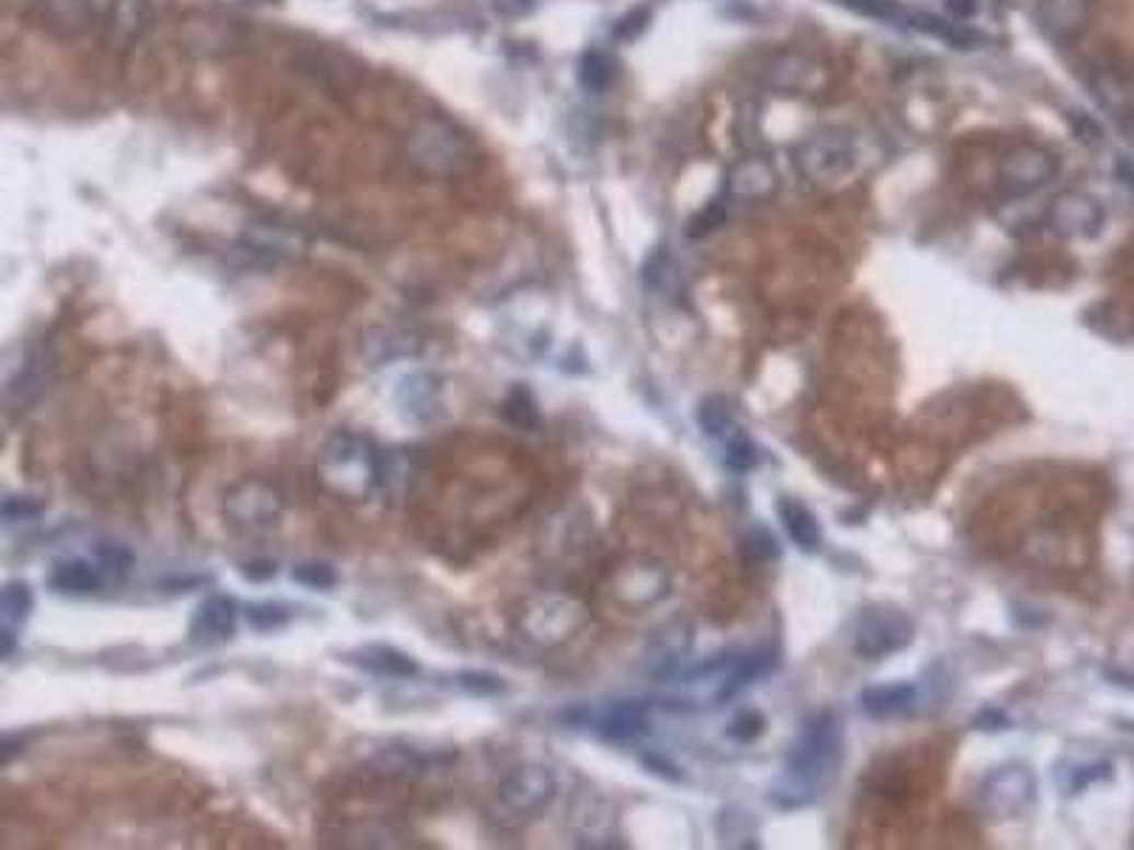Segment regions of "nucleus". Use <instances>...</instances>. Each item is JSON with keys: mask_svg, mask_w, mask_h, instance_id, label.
I'll return each instance as SVG.
<instances>
[{"mask_svg": "<svg viewBox=\"0 0 1134 850\" xmlns=\"http://www.w3.org/2000/svg\"><path fill=\"white\" fill-rule=\"evenodd\" d=\"M843 760V726L834 712H820L802 723L786 757V775L768 794L783 811L809 808Z\"/></svg>", "mask_w": 1134, "mask_h": 850, "instance_id": "f257e3e1", "label": "nucleus"}, {"mask_svg": "<svg viewBox=\"0 0 1134 850\" xmlns=\"http://www.w3.org/2000/svg\"><path fill=\"white\" fill-rule=\"evenodd\" d=\"M319 474L329 491L340 493V497L360 499L372 493L378 482H381V454L363 436L338 431L321 451Z\"/></svg>", "mask_w": 1134, "mask_h": 850, "instance_id": "f03ea898", "label": "nucleus"}, {"mask_svg": "<svg viewBox=\"0 0 1134 850\" xmlns=\"http://www.w3.org/2000/svg\"><path fill=\"white\" fill-rule=\"evenodd\" d=\"M795 165L814 185H840L857 173L859 148L850 133L825 128L795 148Z\"/></svg>", "mask_w": 1134, "mask_h": 850, "instance_id": "7ed1b4c3", "label": "nucleus"}, {"mask_svg": "<svg viewBox=\"0 0 1134 850\" xmlns=\"http://www.w3.org/2000/svg\"><path fill=\"white\" fill-rule=\"evenodd\" d=\"M408 160L429 176H451L471 160V142L456 125L426 119L408 137Z\"/></svg>", "mask_w": 1134, "mask_h": 850, "instance_id": "20e7f679", "label": "nucleus"}, {"mask_svg": "<svg viewBox=\"0 0 1134 850\" xmlns=\"http://www.w3.org/2000/svg\"><path fill=\"white\" fill-rule=\"evenodd\" d=\"M913 641V624L911 618L896 607H868L859 616L857 629H854V652L868 661H879L893 652L905 650Z\"/></svg>", "mask_w": 1134, "mask_h": 850, "instance_id": "39448f33", "label": "nucleus"}, {"mask_svg": "<svg viewBox=\"0 0 1134 850\" xmlns=\"http://www.w3.org/2000/svg\"><path fill=\"white\" fill-rule=\"evenodd\" d=\"M1035 800V777L1027 766L993 768L979 785V805L993 819L1021 816Z\"/></svg>", "mask_w": 1134, "mask_h": 850, "instance_id": "423d86ee", "label": "nucleus"}, {"mask_svg": "<svg viewBox=\"0 0 1134 850\" xmlns=\"http://www.w3.org/2000/svg\"><path fill=\"white\" fill-rule=\"evenodd\" d=\"M554 771L545 766H533V762L513 768L497 789L499 808L506 811L508 816H517V819H531V816L542 814L554 802Z\"/></svg>", "mask_w": 1134, "mask_h": 850, "instance_id": "0eeeda50", "label": "nucleus"}, {"mask_svg": "<svg viewBox=\"0 0 1134 850\" xmlns=\"http://www.w3.org/2000/svg\"><path fill=\"white\" fill-rule=\"evenodd\" d=\"M1055 173H1058L1055 153L1041 145H1032V142L1010 148L998 165V179L1010 196L1035 194L1055 179Z\"/></svg>", "mask_w": 1134, "mask_h": 850, "instance_id": "6e6552de", "label": "nucleus"}, {"mask_svg": "<svg viewBox=\"0 0 1134 850\" xmlns=\"http://www.w3.org/2000/svg\"><path fill=\"white\" fill-rule=\"evenodd\" d=\"M1107 222V210L1095 196L1080 194V190H1066L1055 196L1046 210V224L1055 235L1069 238V242H1086L1103 230Z\"/></svg>", "mask_w": 1134, "mask_h": 850, "instance_id": "1a4fd4ad", "label": "nucleus"}, {"mask_svg": "<svg viewBox=\"0 0 1134 850\" xmlns=\"http://www.w3.org/2000/svg\"><path fill=\"white\" fill-rule=\"evenodd\" d=\"M763 83L780 94H817L829 83L825 66L802 51H780L763 62Z\"/></svg>", "mask_w": 1134, "mask_h": 850, "instance_id": "9d476101", "label": "nucleus"}, {"mask_svg": "<svg viewBox=\"0 0 1134 850\" xmlns=\"http://www.w3.org/2000/svg\"><path fill=\"white\" fill-rule=\"evenodd\" d=\"M780 190V173L763 153H749L727 171V196L743 205H761Z\"/></svg>", "mask_w": 1134, "mask_h": 850, "instance_id": "9b49d317", "label": "nucleus"}, {"mask_svg": "<svg viewBox=\"0 0 1134 850\" xmlns=\"http://www.w3.org/2000/svg\"><path fill=\"white\" fill-rule=\"evenodd\" d=\"M565 720H570L574 726H593L610 743H633L641 734H647V726H650L647 706L636 703V700L613 703L608 712L595 714V718L588 709H570V712H565Z\"/></svg>", "mask_w": 1134, "mask_h": 850, "instance_id": "f8f14e48", "label": "nucleus"}, {"mask_svg": "<svg viewBox=\"0 0 1134 850\" xmlns=\"http://www.w3.org/2000/svg\"><path fill=\"white\" fill-rule=\"evenodd\" d=\"M26 12L57 37L89 35L100 23L91 0H26Z\"/></svg>", "mask_w": 1134, "mask_h": 850, "instance_id": "ddd939ff", "label": "nucleus"}, {"mask_svg": "<svg viewBox=\"0 0 1134 850\" xmlns=\"http://www.w3.org/2000/svg\"><path fill=\"white\" fill-rule=\"evenodd\" d=\"M585 621V607L570 598H542L533 604L525 616V629L531 632L533 641L554 643L565 641L570 632L581 627Z\"/></svg>", "mask_w": 1134, "mask_h": 850, "instance_id": "4468645a", "label": "nucleus"}, {"mask_svg": "<svg viewBox=\"0 0 1134 850\" xmlns=\"http://www.w3.org/2000/svg\"><path fill=\"white\" fill-rule=\"evenodd\" d=\"M670 590V573L661 561L638 559L627 564L616 579V598L629 607H647L661 602Z\"/></svg>", "mask_w": 1134, "mask_h": 850, "instance_id": "2eb2a0df", "label": "nucleus"}, {"mask_svg": "<svg viewBox=\"0 0 1134 850\" xmlns=\"http://www.w3.org/2000/svg\"><path fill=\"white\" fill-rule=\"evenodd\" d=\"M1092 18V0H1038V23L1052 40H1075Z\"/></svg>", "mask_w": 1134, "mask_h": 850, "instance_id": "dca6fc26", "label": "nucleus"}, {"mask_svg": "<svg viewBox=\"0 0 1134 850\" xmlns=\"http://www.w3.org/2000/svg\"><path fill=\"white\" fill-rule=\"evenodd\" d=\"M1095 103L1118 119H1134V74L1123 69H1098L1089 77Z\"/></svg>", "mask_w": 1134, "mask_h": 850, "instance_id": "f3484780", "label": "nucleus"}, {"mask_svg": "<svg viewBox=\"0 0 1134 850\" xmlns=\"http://www.w3.org/2000/svg\"><path fill=\"white\" fill-rule=\"evenodd\" d=\"M346 661L369 672V675H378V678H412V675H417L415 661L406 652L386 647V643H367V647L349 652Z\"/></svg>", "mask_w": 1134, "mask_h": 850, "instance_id": "a211bd4d", "label": "nucleus"}, {"mask_svg": "<svg viewBox=\"0 0 1134 850\" xmlns=\"http://www.w3.org/2000/svg\"><path fill=\"white\" fill-rule=\"evenodd\" d=\"M777 519H780L783 531L795 542V547H800L802 554H817L820 545H823V531L817 525V516L802 505L800 499L780 497L775 502Z\"/></svg>", "mask_w": 1134, "mask_h": 850, "instance_id": "6ab92c4d", "label": "nucleus"}, {"mask_svg": "<svg viewBox=\"0 0 1134 850\" xmlns=\"http://www.w3.org/2000/svg\"><path fill=\"white\" fill-rule=\"evenodd\" d=\"M235 632V604L224 595H210L196 607L194 621H190V636L196 641L213 643L224 641Z\"/></svg>", "mask_w": 1134, "mask_h": 850, "instance_id": "aec40b11", "label": "nucleus"}, {"mask_svg": "<svg viewBox=\"0 0 1134 850\" xmlns=\"http://www.w3.org/2000/svg\"><path fill=\"white\" fill-rule=\"evenodd\" d=\"M105 579V570L100 567V561L91 556V559H66L57 561L55 570L49 573V584L57 593H71V595H89L97 593L100 584Z\"/></svg>", "mask_w": 1134, "mask_h": 850, "instance_id": "412c9836", "label": "nucleus"}, {"mask_svg": "<svg viewBox=\"0 0 1134 850\" xmlns=\"http://www.w3.org/2000/svg\"><path fill=\"white\" fill-rule=\"evenodd\" d=\"M28 613H32V590L23 581H9L3 587V595H0V636H3V657L12 655L14 641H18V629L26 624Z\"/></svg>", "mask_w": 1134, "mask_h": 850, "instance_id": "4be33fe9", "label": "nucleus"}, {"mask_svg": "<svg viewBox=\"0 0 1134 850\" xmlns=\"http://www.w3.org/2000/svg\"><path fill=\"white\" fill-rule=\"evenodd\" d=\"M230 511L247 525H270L273 519L281 513V499L264 485H242V491L230 497Z\"/></svg>", "mask_w": 1134, "mask_h": 850, "instance_id": "5701e85b", "label": "nucleus"}, {"mask_svg": "<svg viewBox=\"0 0 1134 850\" xmlns=\"http://www.w3.org/2000/svg\"><path fill=\"white\" fill-rule=\"evenodd\" d=\"M916 700V686L913 684H886V686H865L859 691V703L863 712L871 718H896L907 712Z\"/></svg>", "mask_w": 1134, "mask_h": 850, "instance_id": "b1692460", "label": "nucleus"}, {"mask_svg": "<svg viewBox=\"0 0 1134 850\" xmlns=\"http://www.w3.org/2000/svg\"><path fill=\"white\" fill-rule=\"evenodd\" d=\"M148 18H151V0H112L105 26L112 40L134 43L146 32Z\"/></svg>", "mask_w": 1134, "mask_h": 850, "instance_id": "393cba45", "label": "nucleus"}, {"mask_svg": "<svg viewBox=\"0 0 1134 850\" xmlns=\"http://www.w3.org/2000/svg\"><path fill=\"white\" fill-rule=\"evenodd\" d=\"M690 650V627L686 624H670L658 632L656 647L650 652L652 675L656 678H670L672 672L679 669L681 657Z\"/></svg>", "mask_w": 1134, "mask_h": 850, "instance_id": "a878e982", "label": "nucleus"}, {"mask_svg": "<svg viewBox=\"0 0 1134 850\" xmlns=\"http://www.w3.org/2000/svg\"><path fill=\"white\" fill-rule=\"evenodd\" d=\"M772 666H775L772 655H747V657H738V661H732L729 669L724 672V680H720L718 700L734 698V695H740V691L747 689V686H752V684H757L761 678H766L768 672H772Z\"/></svg>", "mask_w": 1134, "mask_h": 850, "instance_id": "bb28decb", "label": "nucleus"}, {"mask_svg": "<svg viewBox=\"0 0 1134 850\" xmlns=\"http://www.w3.org/2000/svg\"><path fill=\"white\" fill-rule=\"evenodd\" d=\"M616 80V62L608 51L590 49L579 62V83L588 91H604Z\"/></svg>", "mask_w": 1134, "mask_h": 850, "instance_id": "cd10ccee", "label": "nucleus"}, {"mask_svg": "<svg viewBox=\"0 0 1134 850\" xmlns=\"http://www.w3.org/2000/svg\"><path fill=\"white\" fill-rule=\"evenodd\" d=\"M695 420L706 436H724L727 431H732V406L724 395H706L698 403Z\"/></svg>", "mask_w": 1134, "mask_h": 850, "instance_id": "c85d7f7f", "label": "nucleus"}, {"mask_svg": "<svg viewBox=\"0 0 1134 850\" xmlns=\"http://www.w3.org/2000/svg\"><path fill=\"white\" fill-rule=\"evenodd\" d=\"M644 281L650 283L652 290H661V292L675 290V283H679V267H675L672 256L667 253V247L658 249L656 256L644 264Z\"/></svg>", "mask_w": 1134, "mask_h": 850, "instance_id": "c756f323", "label": "nucleus"}, {"mask_svg": "<svg viewBox=\"0 0 1134 850\" xmlns=\"http://www.w3.org/2000/svg\"><path fill=\"white\" fill-rule=\"evenodd\" d=\"M727 465L734 474H749L761 465V451L743 431H732L727 440Z\"/></svg>", "mask_w": 1134, "mask_h": 850, "instance_id": "7c9ffc66", "label": "nucleus"}, {"mask_svg": "<svg viewBox=\"0 0 1134 850\" xmlns=\"http://www.w3.org/2000/svg\"><path fill=\"white\" fill-rule=\"evenodd\" d=\"M506 417L519 426V429H536L540 426V408L533 403L531 392L522 386H513L506 400Z\"/></svg>", "mask_w": 1134, "mask_h": 850, "instance_id": "2f4dec72", "label": "nucleus"}, {"mask_svg": "<svg viewBox=\"0 0 1134 850\" xmlns=\"http://www.w3.org/2000/svg\"><path fill=\"white\" fill-rule=\"evenodd\" d=\"M845 9L850 12L863 14V18H873V21H888V23H905L911 21V14L905 9H900L893 0H840Z\"/></svg>", "mask_w": 1134, "mask_h": 850, "instance_id": "473e14b6", "label": "nucleus"}, {"mask_svg": "<svg viewBox=\"0 0 1134 850\" xmlns=\"http://www.w3.org/2000/svg\"><path fill=\"white\" fill-rule=\"evenodd\" d=\"M740 550L752 561H775L777 556H780V547H777V539L772 536V531H766V527L761 525H754L752 531L743 536Z\"/></svg>", "mask_w": 1134, "mask_h": 850, "instance_id": "72a5a7b5", "label": "nucleus"}, {"mask_svg": "<svg viewBox=\"0 0 1134 850\" xmlns=\"http://www.w3.org/2000/svg\"><path fill=\"white\" fill-rule=\"evenodd\" d=\"M417 383H420V374H415V377H406V381L401 383V395H406L403 406L408 408V415L412 417H426L431 411V406H435L437 388H431L435 386L431 381H426V386H417Z\"/></svg>", "mask_w": 1134, "mask_h": 850, "instance_id": "f704fd0d", "label": "nucleus"}, {"mask_svg": "<svg viewBox=\"0 0 1134 850\" xmlns=\"http://www.w3.org/2000/svg\"><path fill=\"white\" fill-rule=\"evenodd\" d=\"M724 222H727V205L709 201L706 208H701L698 213L692 216L690 224H686V235H690V238H706V235H713L718 228H724Z\"/></svg>", "mask_w": 1134, "mask_h": 850, "instance_id": "c9c22d12", "label": "nucleus"}, {"mask_svg": "<svg viewBox=\"0 0 1134 850\" xmlns=\"http://www.w3.org/2000/svg\"><path fill=\"white\" fill-rule=\"evenodd\" d=\"M292 581L304 584L310 590H329L335 587L338 575L333 573V567L321 564V561H306V564H298L292 570Z\"/></svg>", "mask_w": 1134, "mask_h": 850, "instance_id": "e433bc0d", "label": "nucleus"}, {"mask_svg": "<svg viewBox=\"0 0 1134 850\" xmlns=\"http://www.w3.org/2000/svg\"><path fill=\"white\" fill-rule=\"evenodd\" d=\"M766 732V718L761 712H740L729 720L727 737L734 743H752Z\"/></svg>", "mask_w": 1134, "mask_h": 850, "instance_id": "4c0bfd02", "label": "nucleus"}, {"mask_svg": "<svg viewBox=\"0 0 1134 850\" xmlns=\"http://www.w3.org/2000/svg\"><path fill=\"white\" fill-rule=\"evenodd\" d=\"M287 618H290V613L281 604H253V607H247V621L256 629H262V632L284 627Z\"/></svg>", "mask_w": 1134, "mask_h": 850, "instance_id": "58836bf2", "label": "nucleus"}, {"mask_svg": "<svg viewBox=\"0 0 1134 850\" xmlns=\"http://www.w3.org/2000/svg\"><path fill=\"white\" fill-rule=\"evenodd\" d=\"M456 684L463 686L468 695H479V698H485V695H499V691L506 689L502 678L488 675V672H460V675H456Z\"/></svg>", "mask_w": 1134, "mask_h": 850, "instance_id": "ea45409f", "label": "nucleus"}, {"mask_svg": "<svg viewBox=\"0 0 1134 850\" xmlns=\"http://www.w3.org/2000/svg\"><path fill=\"white\" fill-rule=\"evenodd\" d=\"M652 12L650 7H638L633 9V12H627L622 18V21L616 23V28H613V35L618 37V40H636L638 35H641L644 28H647V23H650Z\"/></svg>", "mask_w": 1134, "mask_h": 850, "instance_id": "a19ab883", "label": "nucleus"}, {"mask_svg": "<svg viewBox=\"0 0 1134 850\" xmlns=\"http://www.w3.org/2000/svg\"><path fill=\"white\" fill-rule=\"evenodd\" d=\"M37 516H43V505L32 502V499L9 497L7 502H3V519H7L9 525H14V522H32V519Z\"/></svg>", "mask_w": 1134, "mask_h": 850, "instance_id": "79ce46f5", "label": "nucleus"}, {"mask_svg": "<svg viewBox=\"0 0 1134 850\" xmlns=\"http://www.w3.org/2000/svg\"><path fill=\"white\" fill-rule=\"evenodd\" d=\"M644 762H647V768H650L652 775L667 777V780H672V782L681 780L679 768L672 766L670 760H664V757H658V754H644Z\"/></svg>", "mask_w": 1134, "mask_h": 850, "instance_id": "37998d69", "label": "nucleus"}, {"mask_svg": "<svg viewBox=\"0 0 1134 850\" xmlns=\"http://www.w3.org/2000/svg\"><path fill=\"white\" fill-rule=\"evenodd\" d=\"M973 726L982 729V732H998V729H1007V714L996 712V709H984V712L973 720Z\"/></svg>", "mask_w": 1134, "mask_h": 850, "instance_id": "c03bdc74", "label": "nucleus"}, {"mask_svg": "<svg viewBox=\"0 0 1134 850\" xmlns=\"http://www.w3.org/2000/svg\"><path fill=\"white\" fill-rule=\"evenodd\" d=\"M531 9V0H497V12L508 14V18H519Z\"/></svg>", "mask_w": 1134, "mask_h": 850, "instance_id": "a18cd8bd", "label": "nucleus"}, {"mask_svg": "<svg viewBox=\"0 0 1134 850\" xmlns=\"http://www.w3.org/2000/svg\"><path fill=\"white\" fill-rule=\"evenodd\" d=\"M1114 173H1118V179H1121L1123 185H1126L1129 190L1134 194V162L1129 160V156H1121L1118 165H1114Z\"/></svg>", "mask_w": 1134, "mask_h": 850, "instance_id": "49530a36", "label": "nucleus"}, {"mask_svg": "<svg viewBox=\"0 0 1134 850\" xmlns=\"http://www.w3.org/2000/svg\"><path fill=\"white\" fill-rule=\"evenodd\" d=\"M948 7L953 9L959 18H964V14L973 12V0H948Z\"/></svg>", "mask_w": 1134, "mask_h": 850, "instance_id": "de8ad7c7", "label": "nucleus"}]
</instances>
